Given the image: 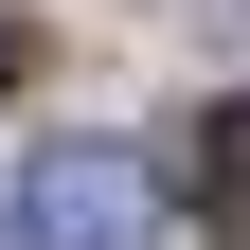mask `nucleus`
Masks as SVG:
<instances>
[{
  "instance_id": "3",
  "label": "nucleus",
  "mask_w": 250,
  "mask_h": 250,
  "mask_svg": "<svg viewBox=\"0 0 250 250\" xmlns=\"http://www.w3.org/2000/svg\"><path fill=\"white\" fill-rule=\"evenodd\" d=\"M18 72H36V36H18V18H0V89H18Z\"/></svg>"
},
{
  "instance_id": "2",
  "label": "nucleus",
  "mask_w": 250,
  "mask_h": 250,
  "mask_svg": "<svg viewBox=\"0 0 250 250\" xmlns=\"http://www.w3.org/2000/svg\"><path fill=\"white\" fill-rule=\"evenodd\" d=\"M197 214L250 250V107H197Z\"/></svg>"
},
{
  "instance_id": "1",
  "label": "nucleus",
  "mask_w": 250,
  "mask_h": 250,
  "mask_svg": "<svg viewBox=\"0 0 250 250\" xmlns=\"http://www.w3.org/2000/svg\"><path fill=\"white\" fill-rule=\"evenodd\" d=\"M143 161H125V143H36V161L0 179V232L18 250H143Z\"/></svg>"
}]
</instances>
